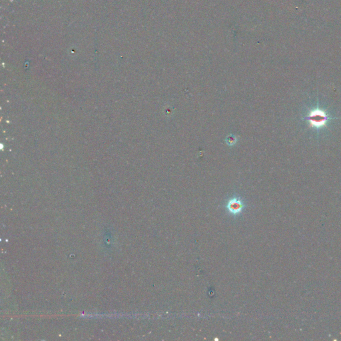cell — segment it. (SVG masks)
I'll use <instances>...</instances> for the list:
<instances>
[{"instance_id":"7a4b0ae2","label":"cell","mask_w":341,"mask_h":341,"mask_svg":"<svg viewBox=\"0 0 341 341\" xmlns=\"http://www.w3.org/2000/svg\"><path fill=\"white\" fill-rule=\"evenodd\" d=\"M236 139L235 136L230 135L227 137V143H228V145H233L236 143Z\"/></svg>"},{"instance_id":"6da1fadb","label":"cell","mask_w":341,"mask_h":341,"mask_svg":"<svg viewBox=\"0 0 341 341\" xmlns=\"http://www.w3.org/2000/svg\"><path fill=\"white\" fill-rule=\"evenodd\" d=\"M244 205L241 199L238 198H233L228 201L227 209L229 212L233 215H237L240 214L243 209Z\"/></svg>"}]
</instances>
